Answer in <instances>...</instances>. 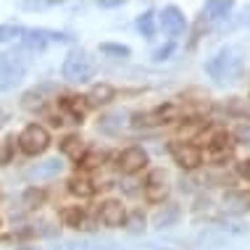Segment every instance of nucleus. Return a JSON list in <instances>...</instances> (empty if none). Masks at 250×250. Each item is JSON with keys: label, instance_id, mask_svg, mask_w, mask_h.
Listing matches in <instances>:
<instances>
[{"label": "nucleus", "instance_id": "nucleus-1", "mask_svg": "<svg viewBox=\"0 0 250 250\" xmlns=\"http://www.w3.org/2000/svg\"><path fill=\"white\" fill-rule=\"evenodd\" d=\"M208 77L216 79L219 84H232L242 79V71H245V61H242V50L234 48V45H227L221 48L216 56L206 63Z\"/></svg>", "mask_w": 250, "mask_h": 250}, {"label": "nucleus", "instance_id": "nucleus-2", "mask_svg": "<svg viewBox=\"0 0 250 250\" xmlns=\"http://www.w3.org/2000/svg\"><path fill=\"white\" fill-rule=\"evenodd\" d=\"M61 74H63V79L66 82H90L92 77L98 74V61L92 53H87V50H71L69 56H66L63 61V66H61Z\"/></svg>", "mask_w": 250, "mask_h": 250}, {"label": "nucleus", "instance_id": "nucleus-3", "mask_svg": "<svg viewBox=\"0 0 250 250\" xmlns=\"http://www.w3.org/2000/svg\"><path fill=\"white\" fill-rule=\"evenodd\" d=\"M26 74V63L19 56H11V53H0V92L13 90Z\"/></svg>", "mask_w": 250, "mask_h": 250}, {"label": "nucleus", "instance_id": "nucleus-4", "mask_svg": "<svg viewBox=\"0 0 250 250\" xmlns=\"http://www.w3.org/2000/svg\"><path fill=\"white\" fill-rule=\"evenodd\" d=\"M48 145H50V134L40 124H29L19 134V147H21L24 155H40L48 150Z\"/></svg>", "mask_w": 250, "mask_h": 250}, {"label": "nucleus", "instance_id": "nucleus-5", "mask_svg": "<svg viewBox=\"0 0 250 250\" xmlns=\"http://www.w3.org/2000/svg\"><path fill=\"white\" fill-rule=\"evenodd\" d=\"M48 42H71L66 32H50V29H26L21 37V45L26 50H42Z\"/></svg>", "mask_w": 250, "mask_h": 250}, {"label": "nucleus", "instance_id": "nucleus-6", "mask_svg": "<svg viewBox=\"0 0 250 250\" xmlns=\"http://www.w3.org/2000/svg\"><path fill=\"white\" fill-rule=\"evenodd\" d=\"M158 24L168 37H179V35H185V29H187L185 13H182L177 5H166V8L161 11V16H158Z\"/></svg>", "mask_w": 250, "mask_h": 250}, {"label": "nucleus", "instance_id": "nucleus-7", "mask_svg": "<svg viewBox=\"0 0 250 250\" xmlns=\"http://www.w3.org/2000/svg\"><path fill=\"white\" fill-rule=\"evenodd\" d=\"M119 171L121 174H137L140 168H145L147 166V153L143 150V147H126L124 153L119 155Z\"/></svg>", "mask_w": 250, "mask_h": 250}, {"label": "nucleus", "instance_id": "nucleus-8", "mask_svg": "<svg viewBox=\"0 0 250 250\" xmlns=\"http://www.w3.org/2000/svg\"><path fill=\"white\" fill-rule=\"evenodd\" d=\"M98 219L103 221L105 227H121L126 221V211L119 200H105V203H100V208H98Z\"/></svg>", "mask_w": 250, "mask_h": 250}, {"label": "nucleus", "instance_id": "nucleus-9", "mask_svg": "<svg viewBox=\"0 0 250 250\" xmlns=\"http://www.w3.org/2000/svg\"><path fill=\"white\" fill-rule=\"evenodd\" d=\"M171 153H174V158H177V164H179L182 168H198L200 161H203V155H200L198 147H195V145H187V143L171 145Z\"/></svg>", "mask_w": 250, "mask_h": 250}, {"label": "nucleus", "instance_id": "nucleus-10", "mask_svg": "<svg viewBox=\"0 0 250 250\" xmlns=\"http://www.w3.org/2000/svg\"><path fill=\"white\" fill-rule=\"evenodd\" d=\"M168 195V182L164 171H153L145 182V198L150 203H161Z\"/></svg>", "mask_w": 250, "mask_h": 250}, {"label": "nucleus", "instance_id": "nucleus-11", "mask_svg": "<svg viewBox=\"0 0 250 250\" xmlns=\"http://www.w3.org/2000/svg\"><path fill=\"white\" fill-rule=\"evenodd\" d=\"M177 113V108L174 105H166V108H158V111H150V113H134V126H153V124H166L168 119Z\"/></svg>", "mask_w": 250, "mask_h": 250}, {"label": "nucleus", "instance_id": "nucleus-12", "mask_svg": "<svg viewBox=\"0 0 250 250\" xmlns=\"http://www.w3.org/2000/svg\"><path fill=\"white\" fill-rule=\"evenodd\" d=\"M224 208L229 213H248L250 211V192H245V190L224 192Z\"/></svg>", "mask_w": 250, "mask_h": 250}, {"label": "nucleus", "instance_id": "nucleus-13", "mask_svg": "<svg viewBox=\"0 0 250 250\" xmlns=\"http://www.w3.org/2000/svg\"><path fill=\"white\" fill-rule=\"evenodd\" d=\"M61 171H63V164H61L58 158H50V161H45V164L32 166L29 171H26V177L29 179H50V177H58Z\"/></svg>", "mask_w": 250, "mask_h": 250}, {"label": "nucleus", "instance_id": "nucleus-14", "mask_svg": "<svg viewBox=\"0 0 250 250\" xmlns=\"http://www.w3.org/2000/svg\"><path fill=\"white\" fill-rule=\"evenodd\" d=\"M179 216H182V208L174 206V203H168V206H164L153 216V227L155 229H168V227H174L179 221Z\"/></svg>", "mask_w": 250, "mask_h": 250}, {"label": "nucleus", "instance_id": "nucleus-15", "mask_svg": "<svg viewBox=\"0 0 250 250\" xmlns=\"http://www.w3.org/2000/svg\"><path fill=\"white\" fill-rule=\"evenodd\" d=\"M232 8H234V3H229V0H208L206 8H203V16L208 21H221V19H227L232 13Z\"/></svg>", "mask_w": 250, "mask_h": 250}, {"label": "nucleus", "instance_id": "nucleus-16", "mask_svg": "<svg viewBox=\"0 0 250 250\" xmlns=\"http://www.w3.org/2000/svg\"><path fill=\"white\" fill-rule=\"evenodd\" d=\"M61 150H63V155H69V158H74V161H82L84 140L79 137V134H69V137H63V143H61Z\"/></svg>", "mask_w": 250, "mask_h": 250}, {"label": "nucleus", "instance_id": "nucleus-17", "mask_svg": "<svg viewBox=\"0 0 250 250\" xmlns=\"http://www.w3.org/2000/svg\"><path fill=\"white\" fill-rule=\"evenodd\" d=\"M45 90L48 87H35V90H29V92H24V98H21V108H26V111H42L45 108Z\"/></svg>", "mask_w": 250, "mask_h": 250}, {"label": "nucleus", "instance_id": "nucleus-18", "mask_svg": "<svg viewBox=\"0 0 250 250\" xmlns=\"http://www.w3.org/2000/svg\"><path fill=\"white\" fill-rule=\"evenodd\" d=\"M121 124H124V113L116 111V113H105V116H100L98 121V132L103 134H116L121 129Z\"/></svg>", "mask_w": 250, "mask_h": 250}, {"label": "nucleus", "instance_id": "nucleus-19", "mask_svg": "<svg viewBox=\"0 0 250 250\" xmlns=\"http://www.w3.org/2000/svg\"><path fill=\"white\" fill-rule=\"evenodd\" d=\"M69 192L77 195V198H92V195H95V185L87 177H71L69 179Z\"/></svg>", "mask_w": 250, "mask_h": 250}, {"label": "nucleus", "instance_id": "nucleus-20", "mask_svg": "<svg viewBox=\"0 0 250 250\" xmlns=\"http://www.w3.org/2000/svg\"><path fill=\"white\" fill-rule=\"evenodd\" d=\"M61 108H63V111L71 116L74 124H82V116H84L87 105L79 103V98H63V100H61Z\"/></svg>", "mask_w": 250, "mask_h": 250}, {"label": "nucleus", "instance_id": "nucleus-21", "mask_svg": "<svg viewBox=\"0 0 250 250\" xmlns=\"http://www.w3.org/2000/svg\"><path fill=\"white\" fill-rule=\"evenodd\" d=\"M137 32L143 37H147V40L155 35V13L153 11H145V13L137 16Z\"/></svg>", "mask_w": 250, "mask_h": 250}, {"label": "nucleus", "instance_id": "nucleus-22", "mask_svg": "<svg viewBox=\"0 0 250 250\" xmlns=\"http://www.w3.org/2000/svg\"><path fill=\"white\" fill-rule=\"evenodd\" d=\"M61 219H63L66 227H74V229H79L84 224V213L79 211V208H63V211H61Z\"/></svg>", "mask_w": 250, "mask_h": 250}, {"label": "nucleus", "instance_id": "nucleus-23", "mask_svg": "<svg viewBox=\"0 0 250 250\" xmlns=\"http://www.w3.org/2000/svg\"><path fill=\"white\" fill-rule=\"evenodd\" d=\"M113 98V87L111 84H95L90 90V103H108Z\"/></svg>", "mask_w": 250, "mask_h": 250}, {"label": "nucleus", "instance_id": "nucleus-24", "mask_svg": "<svg viewBox=\"0 0 250 250\" xmlns=\"http://www.w3.org/2000/svg\"><path fill=\"white\" fill-rule=\"evenodd\" d=\"M229 113H234V116H242V119H250V98L242 100V98H232L227 105Z\"/></svg>", "mask_w": 250, "mask_h": 250}, {"label": "nucleus", "instance_id": "nucleus-25", "mask_svg": "<svg viewBox=\"0 0 250 250\" xmlns=\"http://www.w3.org/2000/svg\"><path fill=\"white\" fill-rule=\"evenodd\" d=\"M21 26H13V24H0V42H13V40H21L24 37Z\"/></svg>", "mask_w": 250, "mask_h": 250}, {"label": "nucleus", "instance_id": "nucleus-26", "mask_svg": "<svg viewBox=\"0 0 250 250\" xmlns=\"http://www.w3.org/2000/svg\"><path fill=\"white\" fill-rule=\"evenodd\" d=\"M100 53H105V56H113V58H129L132 56V50L126 48V45H113V42H103L100 45Z\"/></svg>", "mask_w": 250, "mask_h": 250}, {"label": "nucleus", "instance_id": "nucleus-27", "mask_svg": "<svg viewBox=\"0 0 250 250\" xmlns=\"http://www.w3.org/2000/svg\"><path fill=\"white\" fill-rule=\"evenodd\" d=\"M42 200H45V192H42V190H35V187H32V190L24 192V206H26V208L42 206Z\"/></svg>", "mask_w": 250, "mask_h": 250}, {"label": "nucleus", "instance_id": "nucleus-28", "mask_svg": "<svg viewBox=\"0 0 250 250\" xmlns=\"http://www.w3.org/2000/svg\"><path fill=\"white\" fill-rule=\"evenodd\" d=\"M53 0H45V3H19V8H24V11H45V8H53Z\"/></svg>", "mask_w": 250, "mask_h": 250}, {"label": "nucleus", "instance_id": "nucleus-29", "mask_svg": "<svg viewBox=\"0 0 250 250\" xmlns=\"http://www.w3.org/2000/svg\"><path fill=\"white\" fill-rule=\"evenodd\" d=\"M234 137H237L240 143H245V145H250V124H240L237 129H234Z\"/></svg>", "mask_w": 250, "mask_h": 250}, {"label": "nucleus", "instance_id": "nucleus-30", "mask_svg": "<svg viewBox=\"0 0 250 250\" xmlns=\"http://www.w3.org/2000/svg\"><path fill=\"white\" fill-rule=\"evenodd\" d=\"M100 161H103V153H92V155H84L82 158V166L84 168H95Z\"/></svg>", "mask_w": 250, "mask_h": 250}, {"label": "nucleus", "instance_id": "nucleus-31", "mask_svg": "<svg viewBox=\"0 0 250 250\" xmlns=\"http://www.w3.org/2000/svg\"><path fill=\"white\" fill-rule=\"evenodd\" d=\"M171 53H174V45L168 42V45H164V48H158V50L153 53V61H166L168 56H171Z\"/></svg>", "mask_w": 250, "mask_h": 250}, {"label": "nucleus", "instance_id": "nucleus-32", "mask_svg": "<svg viewBox=\"0 0 250 250\" xmlns=\"http://www.w3.org/2000/svg\"><path fill=\"white\" fill-rule=\"evenodd\" d=\"M132 232H140V229H145V216L143 213H140V211H134L132 213Z\"/></svg>", "mask_w": 250, "mask_h": 250}, {"label": "nucleus", "instance_id": "nucleus-33", "mask_svg": "<svg viewBox=\"0 0 250 250\" xmlns=\"http://www.w3.org/2000/svg\"><path fill=\"white\" fill-rule=\"evenodd\" d=\"M237 171H240V177L250 179V158H245V161H242V164L237 166Z\"/></svg>", "mask_w": 250, "mask_h": 250}, {"label": "nucleus", "instance_id": "nucleus-34", "mask_svg": "<svg viewBox=\"0 0 250 250\" xmlns=\"http://www.w3.org/2000/svg\"><path fill=\"white\" fill-rule=\"evenodd\" d=\"M8 155H11V147H8V143H3V145H0V166L8 161Z\"/></svg>", "mask_w": 250, "mask_h": 250}, {"label": "nucleus", "instance_id": "nucleus-35", "mask_svg": "<svg viewBox=\"0 0 250 250\" xmlns=\"http://www.w3.org/2000/svg\"><path fill=\"white\" fill-rule=\"evenodd\" d=\"M119 0H103V3H100V8H119Z\"/></svg>", "mask_w": 250, "mask_h": 250}, {"label": "nucleus", "instance_id": "nucleus-36", "mask_svg": "<svg viewBox=\"0 0 250 250\" xmlns=\"http://www.w3.org/2000/svg\"><path fill=\"white\" fill-rule=\"evenodd\" d=\"M100 250H121V248H113V245H108V248H100Z\"/></svg>", "mask_w": 250, "mask_h": 250}, {"label": "nucleus", "instance_id": "nucleus-37", "mask_svg": "<svg viewBox=\"0 0 250 250\" xmlns=\"http://www.w3.org/2000/svg\"><path fill=\"white\" fill-rule=\"evenodd\" d=\"M16 250H37V248H16Z\"/></svg>", "mask_w": 250, "mask_h": 250}, {"label": "nucleus", "instance_id": "nucleus-38", "mask_svg": "<svg viewBox=\"0 0 250 250\" xmlns=\"http://www.w3.org/2000/svg\"><path fill=\"white\" fill-rule=\"evenodd\" d=\"M164 250H166V248H164Z\"/></svg>", "mask_w": 250, "mask_h": 250}]
</instances>
